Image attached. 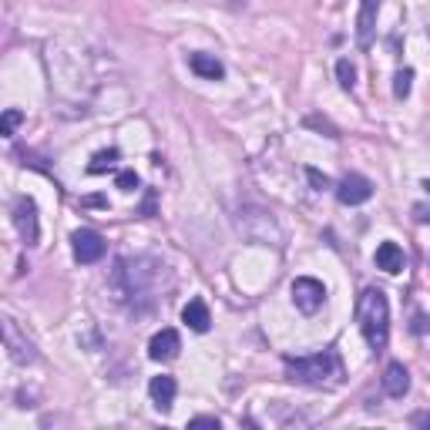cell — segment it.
Masks as SVG:
<instances>
[{
	"label": "cell",
	"instance_id": "cell-13",
	"mask_svg": "<svg viewBox=\"0 0 430 430\" xmlns=\"http://www.w3.org/2000/svg\"><path fill=\"white\" fill-rule=\"evenodd\" d=\"M189 67L199 77H205V81H222V77H226V67H222V61H219V57H212V54H189Z\"/></svg>",
	"mask_w": 430,
	"mask_h": 430
},
{
	"label": "cell",
	"instance_id": "cell-14",
	"mask_svg": "<svg viewBox=\"0 0 430 430\" xmlns=\"http://www.w3.org/2000/svg\"><path fill=\"white\" fill-rule=\"evenodd\" d=\"M377 269L383 272H400L404 269V249L397 246V242H380L377 246Z\"/></svg>",
	"mask_w": 430,
	"mask_h": 430
},
{
	"label": "cell",
	"instance_id": "cell-6",
	"mask_svg": "<svg viewBox=\"0 0 430 430\" xmlns=\"http://www.w3.org/2000/svg\"><path fill=\"white\" fill-rule=\"evenodd\" d=\"M370 195H373V182L367 175H360V172L343 175L340 185H336V199L343 205H363V202H370Z\"/></svg>",
	"mask_w": 430,
	"mask_h": 430
},
{
	"label": "cell",
	"instance_id": "cell-8",
	"mask_svg": "<svg viewBox=\"0 0 430 430\" xmlns=\"http://www.w3.org/2000/svg\"><path fill=\"white\" fill-rule=\"evenodd\" d=\"M377 11L380 0H360V17H356V44L367 51L373 44V31H377Z\"/></svg>",
	"mask_w": 430,
	"mask_h": 430
},
{
	"label": "cell",
	"instance_id": "cell-7",
	"mask_svg": "<svg viewBox=\"0 0 430 430\" xmlns=\"http://www.w3.org/2000/svg\"><path fill=\"white\" fill-rule=\"evenodd\" d=\"M178 350H182V336H178L175 329H158L148 343V356H152L155 363H168V360H175Z\"/></svg>",
	"mask_w": 430,
	"mask_h": 430
},
{
	"label": "cell",
	"instance_id": "cell-4",
	"mask_svg": "<svg viewBox=\"0 0 430 430\" xmlns=\"http://www.w3.org/2000/svg\"><path fill=\"white\" fill-rule=\"evenodd\" d=\"M71 253H75V259L81 266H91V263L104 259L108 242H104V236L94 232V228H77L75 236H71Z\"/></svg>",
	"mask_w": 430,
	"mask_h": 430
},
{
	"label": "cell",
	"instance_id": "cell-16",
	"mask_svg": "<svg viewBox=\"0 0 430 430\" xmlns=\"http://www.w3.org/2000/svg\"><path fill=\"white\" fill-rule=\"evenodd\" d=\"M410 84H414V71H410V67H400V71L393 75V94H397V98H407V94H410Z\"/></svg>",
	"mask_w": 430,
	"mask_h": 430
},
{
	"label": "cell",
	"instance_id": "cell-1",
	"mask_svg": "<svg viewBox=\"0 0 430 430\" xmlns=\"http://www.w3.org/2000/svg\"><path fill=\"white\" fill-rule=\"evenodd\" d=\"M356 323L363 340L370 343V350H383L390 340V303L380 290H363L356 299Z\"/></svg>",
	"mask_w": 430,
	"mask_h": 430
},
{
	"label": "cell",
	"instance_id": "cell-17",
	"mask_svg": "<svg viewBox=\"0 0 430 430\" xmlns=\"http://www.w3.org/2000/svg\"><path fill=\"white\" fill-rule=\"evenodd\" d=\"M336 77H340V84L346 91H353V84H356V67L350 61H336Z\"/></svg>",
	"mask_w": 430,
	"mask_h": 430
},
{
	"label": "cell",
	"instance_id": "cell-3",
	"mask_svg": "<svg viewBox=\"0 0 430 430\" xmlns=\"http://www.w3.org/2000/svg\"><path fill=\"white\" fill-rule=\"evenodd\" d=\"M292 303H296V309L299 313H306V316H313L319 306H323V299H326V286L319 282V279L313 276H299V279H292Z\"/></svg>",
	"mask_w": 430,
	"mask_h": 430
},
{
	"label": "cell",
	"instance_id": "cell-5",
	"mask_svg": "<svg viewBox=\"0 0 430 430\" xmlns=\"http://www.w3.org/2000/svg\"><path fill=\"white\" fill-rule=\"evenodd\" d=\"M13 226H17V232H21V239H24L27 246H38L40 226H38V205H34V199L21 195V199L13 202Z\"/></svg>",
	"mask_w": 430,
	"mask_h": 430
},
{
	"label": "cell",
	"instance_id": "cell-20",
	"mask_svg": "<svg viewBox=\"0 0 430 430\" xmlns=\"http://www.w3.org/2000/svg\"><path fill=\"white\" fill-rule=\"evenodd\" d=\"M306 178H309V185L316 192H323V189H329V178L323 175V172H316V168H306Z\"/></svg>",
	"mask_w": 430,
	"mask_h": 430
},
{
	"label": "cell",
	"instance_id": "cell-2",
	"mask_svg": "<svg viewBox=\"0 0 430 430\" xmlns=\"http://www.w3.org/2000/svg\"><path fill=\"white\" fill-rule=\"evenodd\" d=\"M286 373H290V380L306 383V387H336L343 367L333 350H323L313 356H286Z\"/></svg>",
	"mask_w": 430,
	"mask_h": 430
},
{
	"label": "cell",
	"instance_id": "cell-19",
	"mask_svg": "<svg viewBox=\"0 0 430 430\" xmlns=\"http://www.w3.org/2000/svg\"><path fill=\"white\" fill-rule=\"evenodd\" d=\"M114 185L121 192H135L138 189V175L131 172V168H125V172H118V178H114Z\"/></svg>",
	"mask_w": 430,
	"mask_h": 430
},
{
	"label": "cell",
	"instance_id": "cell-21",
	"mask_svg": "<svg viewBox=\"0 0 430 430\" xmlns=\"http://www.w3.org/2000/svg\"><path fill=\"white\" fill-rule=\"evenodd\" d=\"M189 427H222V424H219V417H195V420H189Z\"/></svg>",
	"mask_w": 430,
	"mask_h": 430
},
{
	"label": "cell",
	"instance_id": "cell-12",
	"mask_svg": "<svg viewBox=\"0 0 430 430\" xmlns=\"http://www.w3.org/2000/svg\"><path fill=\"white\" fill-rule=\"evenodd\" d=\"M4 336H7V350H11L13 363H34V360H38V353H34V346H31V343L17 340V326H13V319L4 323Z\"/></svg>",
	"mask_w": 430,
	"mask_h": 430
},
{
	"label": "cell",
	"instance_id": "cell-23",
	"mask_svg": "<svg viewBox=\"0 0 430 430\" xmlns=\"http://www.w3.org/2000/svg\"><path fill=\"white\" fill-rule=\"evenodd\" d=\"M424 189H427V192H430V182H424Z\"/></svg>",
	"mask_w": 430,
	"mask_h": 430
},
{
	"label": "cell",
	"instance_id": "cell-9",
	"mask_svg": "<svg viewBox=\"0 0 430 430\" xmlns=\"http://www.w3.org/2000/svg\"><path fill=\"white\" fill-rule=\"evenodd\" d=\"M148 393H152V400L155 407L162 410V414H168L172 410V400H175V393H178V383L175 377H152V383H148Z\"/></svg>",
	"mask_w": 430,
	"mask_h": 430
},
{
	"label": "cell",
	"instance_id": "cell-22",
	"mask_svg": "<svg viewBox=\"0 0 430 430\" xmlns=\"http://www.w3.org/2000/svg\"><path fill=\"white\" fill-rule=\"evenodd\" d=\"M414 215H417V222H430V209H427V205H414Z\"/></svg>",
	"mask_w": 430,
	"mask_h": 430
},
{
	"label": "cell",
	"instance_id": "cell-18",
	"mask_svg": "<svg viewBox=\"0 0 430 430\" xmlns=\"http://www.w3.org/2000/svg\"><path fill=\"white\" fill-rule=\"evenodd\" d=\"M21 121H24V114L13 111V108H7V111H4V125H0V135H7V138H11L13 128L21 125Z\"/></svg>",
	"mask_w": 430,
	"mask_h": 430
},
{
	"label": "cell",
	"instance_id": "cell-11",
	"mask_svg": "<svg viewBox=\"0 0 430 430\" xmlns=\"http://www.w3.org/2000/svg\"><path fill=\"white\" fill-rule=\"evenodd\" d=\"M182 323L189 329H195V333H209V326H212V316H209V306H205V299H189L185 303V309H182Z\"/></svg>",
	"mask_w": 430,
	"mask_h": 430
},
{
	"label": "cell",
	"instance_id": "cell-10",
	"mask_svg": "<svg viewBox=\"0 0 430 430\" xmlns=\"http://www.w3.org/2000/svg\"><path fill=\"white\" fill-rule=\"evenodd\" d=\"M383 390H387V397H393V400L407 397V390H410V373H407L404 363H390V367L383 370Z\"/></svg>",
	"mask_w": 430,
	"mask_h": 430
},
{
	"label": "cell",
	"instance_id": "cell-15",
	"mask_svg": "<svg viewBox=\"0 0 430 430\" xmlns=\"http://www.w3.org/2000/svg\"><path fill=\"white\" fill-rule=\"evenodd\" d=\"M118 148H108V152H98L94 158H91V165H88V172L91 175H104V172H111L114 165H118Z\"/></svg>",
	"mask_w": 430,
	"mask_h": 430
}]
</instances>
